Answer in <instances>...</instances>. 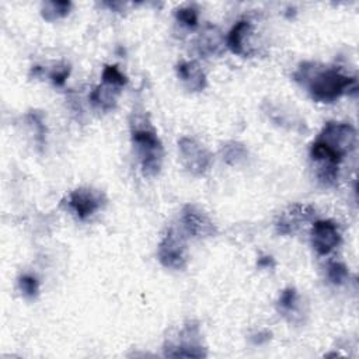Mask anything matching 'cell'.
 Masks as SVG:
<instances>
[{"label": "cell", "instance_id": "1", "mask_svg": "<svg viewBox=\"0 0 359 359\" xmlns=\"http://www.w3.org/2000/svg\"><path fill=\"white\" fill-rule=\"evenodd\" d=\"M294 81L304 87L317 102H334L349 91H356V77L318 62H303L293 73Z\"/></svg>", "mask_w": 359, "mask_h": 359}, {"label": "cell", "instance_id": "2", "mask_svg": "<svg viewBox=\"0 0 359 359\" xmlns=\"http://www.w3.org/2000/svg\"><path fill=\"white\" fill-rule=\"evenodd\" d=\"M356 129L346 122H327L310 147V157L317 165H334L356 147Z\"/></svg>", "mask_w": 359, "mask_h": 359}, {"label": "cell", "instance_id": "3", "mask_svg": "<svg viewBox=\"0 0 359 359\" xmlns=\"http://www.w3.org/2000/svg\"><path fill=\"white\" fill-rule=\"evenodd\" d=\"M130 136L143 175H157L163 163V143L158 139L154 128L150 125L149 119L140 112L133 111L132 114Z\"/></svg>", "mask_w": 359, "mask_h": 359}, {"label": "cell", "instance_id": "4", "mask_svg": "<svg viewBox=\"0 0 359 359\" xmlns=\"http://www.w3.org/2000/svg\"><path fill=\"white\" fill-rule=\"evenodd\" d=\"M164 356L168 358H205L208 355L206 348L201 342L199 325L189 321L178 332L175 339L167 341L164 344Z\"/></svg>", "mask_w": 359, "mask_h": 359}, {"label": "cell", "instance_id": "5", "mask_svg": "<svg viewBox=\"0 0 359 359\" xmlns=\"http://www.w3.org/2000/svg\"><path fill=\"white\" fill-rule=\"evenodd\" d=\"M157 257L160 264L165 268L174 271L184 269L188 264V255L187 243L182 233L172 227L168 229L157 247Z\"/></svg>", "mask_w": 359, "mask_h": 359}, {"label": "cell", "instance_id": "6", "mask_svg": "<svg viewBox=\"0 0 359 359\" xmlns=\"http://www.w3.org/2000/svg\"><path fill=\"white\" fill-rule=\"evenodd\" d=\"M178 150L182 165L192 175H202L210 167L212 154L196 139L188 136L181 137L178 140Z\"/></svg>", "mask_w": 359, "mask_h": 359}, {"label": "cell", "instance_id": "7", "mask_svg": "<svg viewBox=\"0 0 359 359\" xmlns=\"http://www.w3.org/2000/svg\"><path fill=\"white\" fill-rule=\"evenodd\" d=\"M181 224L184 231L195 238H208L217 234V227L208 213L191 203L181 210Z\"/></svg>", "mask_w": 359, "mask_h": 359}, {"label": "cell", "instance_id": "8", "mask_svg": "<svg viewBox=\"0 0 359 359\" xmlns=\"http://www.w3.org/2000/svg\"><path fill=\"white\" fill-rule=\"evenodd\" d=\"M105 203V196L100 191L91 188H77L70 192L67 205L80 220L93 216Z\"/></svg>", "mask_w": 359, "mask_h": 359}, {"label": "cell", "instance_id": "9", "mask_svg": "<svg viewBox=\"0 0 359 359\" xmlns=\"http://www.w3.org/2000/svg\"><path fill=\"white\" fill-rule=\"evenodd\" d=\"M314 216H316L314 206L307 203H294L279 215L275 223L276 233L280 236L293 234L302 227V224L313 220Z\"/></svg>", "mask_w": 359, "mask_h": 359}, {"label": "cell", "instance_id": "10", "mask_svg": "<svg viewBox=\"0 0 359 359\" xmlns=\"http://www.w3.org/2000/svg\"><path fill=\"white\" fill-rule=\"evenodd\" d=\"M341 243V233L332 220H317L311 227V244L318 255L330 254Z\"/></svg>", "mask_w": 359, "mask_h": 359}, {"label": "cell", "instance_id": "11", "mask_svg": "<svg viewBox=\"0 0 359 359\" xmlns=\"http://www.w3.org/2000/svg\"><path fill=\"white\" fill-rule=\"evenodd\" d=\"M195 49L202 57L220 55L224 49V39L222 32L215 25L206 24L195 39Z\"/></svg>", "mask_w": 359, "mask_h": 359}, {"label": "cell", "instance_id": "12", "mask_svg": "<svg viewBox=\"0 0 359 359\" xmlns=\"http://www.w3.org/2000/svg\"><path fill=\"white\" fill-rule=\"evenodd\" d=\"M252 34V22L250 20H240L230 29L226 45L234 55L251 56L252 53L248 49V39Z\"/></svg>", "mask_w": 359, "mask_h": 359}, {"label": "cell", "instance_id": "13", "mask_svg": "<svg viewBox=\"0 0 359 359\" xmlns=\"http://www.w3.org/2000/svg\"><path fill=\"white\" fill-rule=\"evenodd\" d=\"M178 79L189 91H202L206 87V76L195 60H182L175 67Z\"/></svg>", "mask_w": 359, "mask_h": 359}, {"label": "cell", "instance_id": "14", "mask_svg": "<svg viewBox=\"0 0 359 359\" xmlns=\"http://www.w3.org/2000/svg\"><path fill=\"white\" fill-rule=\"evenodd\" d=\"M119 94H121V87L102 83L90 93V101L94 107L102 111H111L115 108Z\"/></svg>", "mask_w": 359, "mask_h": 359}, {"label": "cell", "instance_id": "15", "mask_svg": "<svg viewBox=\"0 0 359 359\" xmlns=\"http://www.w3.org/2000/svg\"><path fill=\"white\" fill-rule=\"evenodd\" d=\"M220 153H222L223 161L229 165H238L248 157L247 147L243 143L234 142V140L224 143L222 146Z\"/></svg>", "mask_w": 359, "mask_h": 359}, {"label": "cell", "instance_id": "16", "mask_svg": "<svg viewBox=\"0 0 359 359\" xmlns=\"http://www.w3.org/2000/svg\"><path fill=\"white\" fill-rule=\"evenodd\" d=\"M72 8L70 1H45L41 8V14L43 20L52 22L59 18H63L69 14Z\"/></svg>", "mask_w": 359, "mask_h": 359}, {"label": "cell", "instance_id": "17", "mask_svg": "<svg viewBox=\"0 0 359 359\" xmlns=\"http://www.w3.org/2000/svg\"><path fill=\"white\" fill-rule=\"evenodd\" d=\"M27 121L35 132V139L38 146L42 149L45 146V139H46V125L43 122L42 114L39 111H29L27 114Z\"/></svg>", "mask_w": 359, "mask_h": 359}, {"label": "cell", "instance_id": "18", "mask_svg": "<svg viewBox=\"0 0 359 359\" xmlns=\"http://www.w3.org/2000/svg\"><path fill=\"white\" fill-rule=\"evenodd\" d=\"M349 272L344 262L339 261H330L327 264V278L332 285L341 286L348 280Z\"/></svg>", "mask_w": 359, "mask_h": 359}, {"label": "cell", "instance_id": "19", "mask_svg": "<svg viewBox=\"0 0 359 359\" xmlns=\"http://www.w3.org/2000/svg\"><path fill=\"white\" fill-rule=\"evenodd\" d=\"M297 303H299V294L294 287H286L282 290L279 299H278V306L279 310L283 314H290L297 310Z\"/></svg>", "mask_w": 359, "mask_h": 359}, {"label": "cell", "instance_id": "20", "mask_svg": "<svg viewBox=\"0 0 359 359\" xmlns=\"http://www.w3.org/2000/svg\"><path fill=\"white\" fill-rule=\"evenodd\" d=\"M101 77H102V83L112 84L116 87H123L128 83V77L119 70L116 65H105Z\"/></svg>", "mask_w": 359, "mask_h": 359}, {"label": "cell", "instance_id": "21", "mask_svg": "<svg viewBox=\"0 0 359 359\" xmlns=\"http://www.w3.org/2000/svg\"><path fill=\"white\" fill-rule=\"evenodd\" d=\"M198 17L199 13L195 6H184L175 11L177 21L188 28H195L198 25Z\"/></svg>", "mask_w": 359, "mask_h": 359}, {"label": "cell", "instance_id": "22", "mask_svg": "<svg viewBox=\"0 0 359 359\" xmlns=\"http://www.w3.org/2000/svg\"><path fill=\"white\" fill-rule=\"evenodd\" d=\"M18 286H20L21 293L28 299H34L39 293V282H38L36 276H34L31 273L21 275L18 279Z\"/></svg>", "mask_w": 359, "mask_h": 359}, {"label": "cell", "instance_id": "23", "mask_svg": "<svg viewBox=\"0 0 359 359\" xmlns=\"http://www.w3.org/2000/svg\"><path fill=\"white\" fill-rule=\"evenodd\" d=\"M70 74V66L69 65H63V66H57L55 67L50 73H49V79L52 80V83L57 87H62L66 81V79Z\"/></svg>", "mask_w": 359, "mask_h": 359}, {"label": "cell", "instance_id": "24", "mask_svg": "<svg viewBox=\"0 0 359 359\" xmlns=\"http://www.w3.org/2000/svg\"><path fill=\"white\" fill-rule=\"evenodd\" d=\"M257 266L259 269H272L275 268V259L271 255H259L257 259Z\"/></svg>", "mask_w": 359, "mask_h": 359}, {"label": "cell", "instance_id": "25", "mask_svg": "<svg viewBox=\"0 0 359 359\" xmlns=\"http://www.w3.org/2000/svg\"><path fill=\"white\" fill-rule=\"evenodd\" d=\"M269 339H271V332H268V331H264V332H259V334H255L254 337H251V341L255 345H261Z\"/></svg>", "mask_w": 359, "mask_h": 359}]
</instances>
